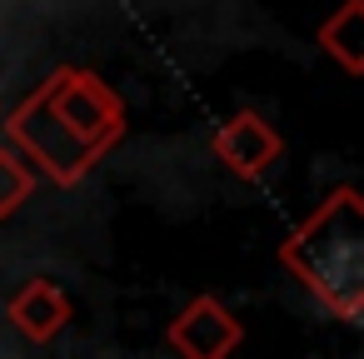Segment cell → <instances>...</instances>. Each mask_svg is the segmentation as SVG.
Listing matches in <instances>:
<instances>
[{
	"instance_id": "cell-1",
	"label": "cell",
	"mask_w": 364,
	"mask_h": 359,
	"mask_svg": "<svg viewBox=\"0 0 364 359\" xmlns=\"http://www.w3.org/2000/svg\"><path fill=\"white\" fill-rule=\"evenodd\" d=\"M6 135L46 180L80 185L125 140V100L95 70L60 65L6 115Z\"/></svg>"
},
{
	"instance_id": "cell-2",
	"label": "cell",
	"mask_w": 364,
	"mask_h": 359,
	"mask_svg": "<svg viewBox=\"0 0 364 359\" xmlns=\"http://www.w3.org/2000/svg\"><path fill=\"white\" fill-rule=\"evenodd\" d=\"M279 264L344 324L364 314V195L334 185L279 245Z\"/></svg>"
},
{
	"instance_id": "cell-3",
	"label": "cell",
	"mask_w": 364,
	"mask_h": 359,
	"mask_svg": "<svg viewBox=\"0 0 364 359\" xmlns=\"http://www.w3.org/2000/svg\"><path fill=\"white\" fill-rule=\"evenodd\" d=\"M215 160L235 175V180H264L279 160H284V135L259 115V110H235L215 140H210Z\"/></svg>"
},
{
	"instance_id": "cell-4",
	"label": "cell",
	"mask_w": 364,
	"mask_h": 359,
	"mask_svg": "<svg viewBox=\"0 0 364 359\" xmlns=\"http://www.w3.org/2000/svg\"><path fill=\"white\" fill-rule=\"evenodd\" d=\"M165 344L180 359H230L245 344V324L215 299V294H195L165 329Z\"/></svg>"
},
{
	"instance_id": "cell-5",
	"label": "cell",
	"mask_w": 364,
	"mask_h": 359,
	"mask_svg": "<svg viewBox=\"0 0 364 359\" xmlns=\"http://www.w3.org/2000/svg\"><path fill=\"white\" fill-rule=\"evenodd\" d=\"M70 314H75V304H70L65 284H55V279H46V274L26 279V284L6 299V319H11L31 344L60 339V329L70 324Z\"/></svg>"
},
{
	"instance_id": "cell-6",
	"label": "cell",
	"mask_w": 364,
	"mask_h": 359,
	"mask_svg": "<svg viewBox=\"0 0 364 359\" xmlns=\"http://www.w3.org/2000/svg\"><path fill=\"white\" fill-rule=\"evenodd\" d=\"M314 36L344 75H364V0H339V11L324 16Z\"/></svg>"
},
{
	"instance_id": "cell-7",
	"label": "cell",
	"mask_w": 364,
	"mask_h": 359,
	"mask_svg": "<svg viewBox=\"0 0 364 359\" xmlns=\"http://www.w3.org/2000/svg\"><path fill=\"white\" fill-rule=\"evenodd\" d=\"M36 195V170L16 145H0V220H11Z\"/></svg>"
}]
</instances>
